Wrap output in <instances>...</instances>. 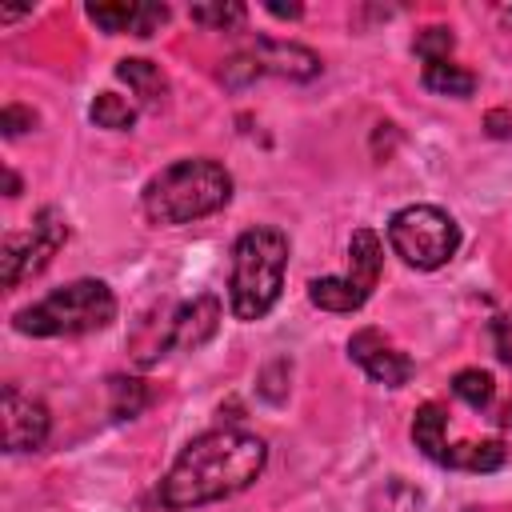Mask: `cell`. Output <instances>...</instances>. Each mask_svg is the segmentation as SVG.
Instances as JSON below:
<instances>
[{
	"instance_id": "8992f818",
	"label": "cell",
	"mask_w": 512,
	"mask_h": 512,
	"mask_svg": "<svg viewBox=\"0 0 512 512\" xmlns=\"http://www.w3.org/2000/svg\"><path fill=\"white\" fill-rule=\"evenodd\" d=\"M64 240H68V224L56 208H44L32 220V232L4 236V244H0V280H4V288H16L20 280L44 272Z\"/></svg>"
},
{
	"instance_id": "4fadbf2b",
	"label": "cell",
	"mask_w": 512,
	"mask_h": 512,
	"mask_svg": "<svg viewBox=\"0 0 512 512\" xmlns=\"http://www.w3.org/2000/svg\"><path fill=\"white\" fill-rule=\"evenodd\" d=\"M116 76L140 96V100H148V104H156V100H164V92H168V76L160 72V64H152V60H140V56H128V60H120L116 64Z\"/></svg>"
},
{
	"instance_id": "5b68a950",
	"label": "cell",
	"mask_w": 512,
	"mask_h": 512,
	"mask_svg": "<svg viewBox=\"0 0 512 512\" xmlns=\"http://www.w3.org/2000/svg\"><path fill=\"white\" fill-rule=\"evenodd\" d=\"M388 244L404 264L432 272L456 256L460 224L436 204H408L388 220Z\"/></svg>"
},
{
	"instance_id": "d6986e66",
	"label": "cell",
	"mask_w": 512,
	"mask_h": 512,
	"mask_svg": "<svg viewBox=\"0 0 512 512\" xmlns=\"http://www.w3.org/2000/svg\"><path fill=\"white\" fill-rule=\"evenodd\" d=\"M88 116H92L100 128H112V132H128V128L136 124V108H132L124 96H116V92H100V96L92 100Z\"/></svg>"
},
{
	"instance_id": "44dd1931",
	"label": "cell",
	"mask_w": 512,
	"mask_h": 512,
	"mask_svg": "<svg viewBox=\"0 0 512 512\" xmlns=\"http://www.w3.org/2000/svg\"><path fill=\"white\" fill-rule=\"evenodd\" d=\"M192 20L204 24V28H220V32H228V28H240V24H244V4H236V0L192 4Z\"/></svg>"
},
{
	"instance_id": "d4e9b609",
	"label": "cell",
	"mask_w": 512,
	"mask_h": 512,
	"mask_svg": "<svg viewBox=\"0 0 512 512\" xmlns=\"http://www.w3.org/2000/svg\"><path fill=\"white\" fill-rule=\"evenodd\" d=\"M36 124V112L32 108H20V104H4L0 108V128H4V136H20V132H28Z\"/></svg>"
},
{
	"instance_id": "9a60e30c",
	"label": "cell",
	"mask_w": 512,
	"mask_h": 512,
	"mask_svg": "<svg viewBox=\"0 0 512 512\" xmlns=\"http://www.w3.org/2000/svg\"><path fill=\"white\" fill-rule=\"evenodd\" d=\"M504 460H508V448H504L500 440L452 444V448L444 452V464H448V468H460V472H496Z\"/></svg>"
},
{
	"instance_id": "e0dca14e",
	"label": "cell",
	"mask_w": 512,
	"mask_h": 512,
	"mask_svg": "<svg viewBox=\"0 0 512 512\" xmlns=\"http://www.w3.org/2000/svg\"><path fill=\"white\" fill-rule=\"evenodd\" d=\"M148 400H152V392H148L144 380H136V376H112L108 380V408H112L116 420L140 416L148 408Z\"/></svg>"
},
{
	"instance_id": "603a6c76",
	"label": "cell",
	"mask_w": 512,
	"mask_h": 512,
	"mask_svg": "<svg viewBox=\"0 0 512 512\" xmlns=\"http://www.w3.org/2000/svg\"><path fill=\"white\" fill-rule=\"evenodd\" d=\"M256 76H264V72H260V60L252 56V48H248V52L228 56V60H224V68H220V80H224L228 88H244V84H248V80H256Z\"/></svg>"
},
{
	"instance_id": "4316f807",
	"label": "cell",
	"mask_w": 512,
	"mask_h": 512,
	"mask_svg": "<svg viewBox=\"0 0 512 512\" xmlns=\"http://www.w3.org/2000/svg\"><path fill=\"white\" fill-rule=\"evenodd\" d=\"M492 332H496V352H500V360L512 364V316H500V320L492 324Z\"/></svg>"
},
{
	"instance_id": "7c38bea8",
	"label": "cell",
	"mask_w": 512,
	"mask_h": 512,
	"mask_svg": "<svg viewBox=\"0 0 512 512\" xmlns=\"http://www.w3.org/2000/svg\"><path fill=\"white\" fill-rule=\"evenodd\" d=\"M308 300L324 312H356L368 296L348 280V276H320L308 284Z\"/></svg>"
},
{
	"instance_id": "6da1fadb",
	"label": "cell",
	"mask_w": 512,
	"mask_h": 512,
	"mask_svg": "<svg viewBox=\"0 0 512 512\" xmlns=\"http://www.w3.org/2000/svg\"><path fill=\"white\" fill-rule=\"evenodd\" d=\"M268 448L260 436L244 428H212L184 444L176 464L160 484L164 508H200L224 496L244 492L264 472Z\"/></svg>"
},
{
	"instance_id": "ffe728a7",
	"label": "cell",
	"mask_w": 512,
	"mask_h": 512,
	"mask_svg": "<svg viewBox=\"0 0 512 512\" xmlns=\"http://www.w3.org/2000/svg\"><path fill=\"white\" fill-rule=\"evenodd\" d=\"M88 20L96 24V28H104V32H132L136 36V24H140V4H128V0H120V4H88Z\"/></svg>"
},
{
	"instance_id": "ba28073f",
	"label": "cell",
	"mask_w": 512,
	"mask_h": 512,
	"mask_svg": "<svg viewBox=\"0 0 512 512\" xmlns=\"http://www.w3.org/2000/svg\"><path fill=\"white\" fill-rule=\"evenodd\" d=\"M348 356H352L376 384H388V388H400V384L412 376V360H408L404 352H396L380 328H360V332L348 340Z\"/></svg>"
},
{
	"instance_id": "f1b7e54d",
	"label": "cell",
	"mask_w": 512,
	"mask_h": 512,
	"mask_svg": "<svg viewBox=\"0 0 512 512\" xmlns=\"http://www.w3.org/2000/svg\"><path fill=\"white\" fill-rule=\"evenodd\" d=\"M268 12H272V16H280V20H296V16H300V4H280V0H272V4H268Z\"/></svg>"
},
{
	"instance_id": "2e32d148",
	"label": "cell",
	"mask_w": 512,
	"mask_h": 512,
	"mask_svg": "<svg viewBox=\"0 0 512 512\" xmlns=\"http://www.w3.org/2000/svg\"><path fill=\"white\" fill-rule=\"evenodd\" d=\"M424 88L428 92H436V96H456V100H464V96H472L476 92V76L468 72V68H460V64H424Z\"/></svg>"
},
{
	"instance_id": "3957f363",
	"label": "cell",
	"mask_w": 512,
	"mask_h": 512,
	"mask_svg": "<svg viewBox=\"0 0 512 512\" xmlns=\"http://www.w3.org/2000/svg\"><path fill=\"white\" fill-rule=\"evenodd\" d=\"M284 268H288V236L280 228L256 224L240 232L232 248V284H228V304L236 320H260L272 312L284 288Z\"/></svg>"
},
{
	"instance_id": "5bb4252c",
	"label": "cell",
	"mask_w": 512,
	"mask_h": 512,
	"mask_svg": "<svg viewBox=\"0 0 512 512\" xmlns=\"http://www.w3.org/2000/svg\"><path fill=\"white\" fill-rule=\"evenodd\" d=\"M444 424H448V416H444L440 404H420L416 416H412V440H416V448H420L428 460H436V464H444V452H448V444H444Z\"/></svg>"
},
{
	"instance_id": "83f0119b",
	"label": "cell",
	"mask_w": 512,
	"mask_h": 512,
	"mask_svg": "<svg viewBox=\"0 0 512 512\" xmlns=\"http://www.w3.org/2000/svg\"><path fill=\"white\" fill-rule=\"evenodd\" d=\"M484 128H488V136H496V140H504V136H512V116H508L504 108H496V112H488V120H484Z\"/></svg>"
},
{
	"instance_id": "484cf974",
	"label": "cell",
	"mask_w": 512,
	"mask_h": 512,
	"mask_svg": "<svg viewBox=\"0 0 512 512\" xmlns=\"http://www.w3.org/2000/svg\"><path fill=\"white\" fill-rule=\"evenodd\" d=\"M168 24V8L164 4H140V24H136V36H152Z\"/></svg>"
},
{
	"instance_id": "ac0fdd59",
	"label": "cell",
	"mask_w": 512,
	"mask_h": 512,
	"mask_svg": "<svg viewBox=\"0 0 512 512\" xmlns=\"http://www.w3.org/2000/svg\"><path fill=\"white\" fill-rule=\"evenodd\" d=\"M452 392H456V400H464L468 408H488L492 404V396H496V384H492V376L484 372V368H460L456 376H452Z\"/></svg>"
},
{
	"instance_id": "7a4b0ae2",
	"label": "cell",
	"mask_w": 512,
	"mask_h": 512,
	"mask_svg": "<svg viewBox=\"0 0 512 512\" xmlns=\"http://www.w3.org/2000/svg\"><path fill=\"white\" fill-rule=\"evenodd\" d=\"M232 200V176L224 164L192 156V160H176L168 168H160L148 184H144V216L152 224H192L200 216L220 212Z\"/></svg>"
},
{
	"instance_id": "f546056e",
	"label": "cell",
	"mask_w": 512,
	"mask_h": 512,
	"mask_svg": "<svg viewBox=\"0 0 512 512\" xmlns=\"http://www.w3.org/2000/svg\"><path fill=\"white\" fill-rule=\"evenodd\" d=\"M4 188H8V196H16V192H20V180H16L12 172H4Z\"/></svg>"
},
{
	"instance_id": "4dcf8cb0",
	"label": "cell",
	"mask_w": 512,
	"mask_h": 512,
	"mask_svg": "<svg viewBox=\"0 0 512 512\" xmlns=\"http://www.w3.org/2000/svg\"><path fill=\"white\" fill-rule=\"evenodd\" d=\"M500 16H504V20L512 24V4H508V8H500Z\"/></svg>"
},
{
	"instance_id": "277c9868",
	"label": "cell",
	"mask_w": 512,
	"mask_h": 512,
	"mask_svg": "<svg viewBox=\"0 0 512 512\" xmlns=\"http://www.w3.org/2000/svg\"><path fill=\"white\" fill-rule=\"evenodd\" d=\"M116 316V296L104 280H72L44 300L20 308L12 316L16 332L24 336H80V332H100Z\"/></svg>"
},
{
	"instance_id": "7402d4cb",
	"label": "cell",
	"mask_w": 512,
	"mask_h": 512,
	"mask_svg": "<svg viewBox=\"0 0 512 512\" xmlns=\"http://www.w3.org/2000/svg\"><path fill=\"white\" fill-rule=\"evenodd\" d=\"M452 48H456V36H452L448 28H440V24L424 28V32L416 36V44H412V52H416L424 64H444V60L452 56Z\"/></svg>"
},
{
	"instance_id": "30bf717a",
	"label": "cell",
	"mask_w": 512,
	"mask_h": 512,
	"mask_svg": "<svg viewBox=\"0 0 512 512\" xmlns=\"http://www.w3.org/2000/svg\"><path fill=\"white\" fill-rule=\"evenodd\" d=\"M252 56L260 60V72L284 76V80H312L320 76V56L304 44H288V40H256Z\"/></svg>"
},
{
	"instance_id": "9c48e42d",
	"label": "cell",
	"mask_w": 512,
	"mask_h": 512,
	"mask_svg": "<svg viewBox=\"0 0 512 512\" xmlns=\"http://www.w3.org/2000/svg\"><path fill=\"white\" fill-rule=\"evenodd\" d=\"M220 328V300L216 296H192L188 304H180L168 320V336L164 344L168 348H180V352H196L200 344H208Z\"/></svg>"
},
{
	"instance_id": "8fae6325",
	"label": "cell",
	"mask_w": 512,
	"mask_h": 512,
	"mask_svg": "<svg viewBox=\"0 0 512 512\" xmlns=\"http://www.w3.org/2000/svg\"><path fill=\"white\" fill-rule=\"evenodd\" d=\"M380 268H384V248H380V236L372 228H356L352 240H348V280L372 296L376 280H380Z\"/></svg>"
},
{
	"instance_id": "cb8c5ba5",
	"label": "cell",
	"mask_w": 512,
	"mask_h": 512,
	"mask_svg": "<svg viewBox=\"0 0 512 512\" xmlns=\"http://www.w3.org/2000/svg\"><path fill=\"white\" fill-rule=\"evenodd\" d=\"M288 376H292V364H288L284 356H276V360L260 372V396L272 400V404H280V400L288 396Z\"/></svg>"
},
{
	"instance_id": "52a82bcc",
	"label": "cell",
	"mask_w": 512,
	"mask_h": 512,
	"mask_svg": "<svg viewBox=\"0 0 512 512\" xmlns=\"http://www.w3.org/2000/svg\"><path fill=\"white\" fill-rule=\"evenodd\" d=\"M0 424H4V448L8 452H32L48 440V408L32 396H20L12 384L0 400Z\"/></svg>"
}]
</instances>
